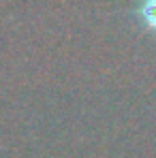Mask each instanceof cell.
<instances>
[{"label": "cell", "instance_id": "obj_1", "mask_svg": "<svg viewBox=\"0 0 156 158\" xmlns=\"http://www.w3.org/2000/svg\"><path fill=\"white\" fill-rule=\"evenodd\" d=\"M137 15L141 17L143 26L156 32V0H143L137 9Z\"/></svg>", "mask_w": 156, "mask_h": 158}]
</instances>
